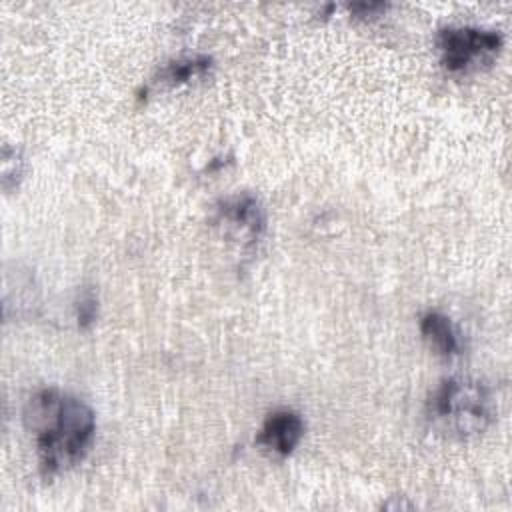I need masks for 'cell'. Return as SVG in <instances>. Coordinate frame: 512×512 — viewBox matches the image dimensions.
Returning a JSON list of instances; mask_svg holds the SVG:
<instances>
[{
  "label": "cell",
  "mask_w": 512,
  "mask_h": 512,
  "mask_svg": "<svg viewBox=\"0 0 512 512\" xmlns=\"http://www.w3.org/2000/svg\"><path fill=\"white\" fill-rule=\"evenodd\" d=\"M24 424L34 434L40 470L46 476L78 464L96 432L92 408L58 388H42L28 398Z\"/></svg>",
  "instance_id": "cell-1"
},
{
  "label": "cell",
  "mask_w": 512,
  "mask_h": 512,
  "mask_svg": "<svg viewBox=\"0 0 512 512\" xmlns=\"http://www.w3.org/2000/svg\"><path fill=\"white\" fill-rule=\"evenodd\" d=\"M302 436H304L302 416L294 410L280 408L268 414V418L264 420L256 436V444L272 454L288 456L300 444Z\"/></svg>",
  "instance_id": "cell-4"
},
{
  "label": "cell",
  "mask_w": 512,
  "mask_h": 512,
  "mask_svg": "<svg viewBox=\"0 0 512 512\" xmlns=\"http://www.w3.org/2000/svg\"><path fill=\"white\" fill-rule=\"evenodd\" d=\"M442 64L450 72H464L478 62H488L496 56L504 44V38L496 30H484L474 26H448L438 30L436 36Z\"/></svg>",
  "instance_id": "cell-3"
},
{
  "label": "cell",
  "mask_w": 512,
  "mask_h": 512,
  "mask_svg": "<svg viewBox=\"0 0 512 512\" xmlns=\"http://www.w3.org/2000/svg\"><path fill=\"white\" fill-rule=\"evenodd\" d=\"M218 216L224 224L240 228L250 242L258 240L266 230V212L256 196L252 194H234L220 202Z\"/></svg>",
  "instance_id": "cell-5"
},
{
  "label": "cell",
  "mask_w": 512,
  "mask_h": 512,
  "mask_svg": "<svg viewBox=\"0 0 512 512\" xmlns=\"http://www.w3.org/2000/svg\"><path fill=\"white\" fill-rule=\"evenodd\" d=\"M420 332L424 336V340L438 350V354L442 356H452L460 352V334L458 330L452 326L450 318H446L444 314L430 310L420 318Z\"/></svg>",
  "instance_id": "cell-6"
},
{
  "label": "cell",
  "mask_w": 512,
  "mask_h": 512,
  "mask_svg": "<svg viewBox=\"0 0 512 512\" xmlns=\"http://www.w3.org/2000/svg\"><path fill=\"white\" fill-rule=\"evenodd\" d=\"M96 308H98L96 296L92 292H84L80 296V300L76 302V318H78V326L80 328H88L94 322Z\"/></svg>",
  "instance_id": "cell-8"
},
{
  "label": "cell",
  "mask_w": 512,
  "mask_h": 512,
  "mask_svg": "<svg viewBox=\"0 0 512 512\" xmlns=\"http://www.w3.org/2000/svg\"><path fill=\"white\" fill-rule=\"evenodd\" d=\"M494 406L490 390L470 378L444 380L430 400V418L446 434L466 438L486 430Z\"/></svg>",
  "instance_id": "cell-2"
},
{
  "label": "cell",
  "mask_w": 512,
  "mask_h": 512,
  "mask_svg": "<svg viewBox=\"0 0 512 512\" xmlns=\"http://www.w3.org/2000/svg\"><path fill=\"white\" fill-rule=\"evenodd\" d=\"M212 66V58L210 56H190V58H180L174 60L170 64H166L160 72H158V80L164 84H182L194 76H200L204 72H208Z\"/></svg>",
  "instance_id": "cell-7"
}]
</instances>
